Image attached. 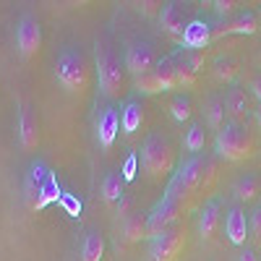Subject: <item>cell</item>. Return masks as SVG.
Returning a JSON list of instances; mask_svg holds the SVG:
<instances>
[{
	"label": "cell",
	"mask_w": 261,
	"mask_h": 261,
	"mask_svg": "<svg viewBox=\"0 0 261 261\" xmlns=\"http://www.w3.org/2000/svg\"><path fill=\"white\" fill-rule=\"evenodd\" d=\"M232 193H235L238 201H253L256 196L261 193V180L253 175V172L241 175V178H238V183L232 186Z\"/></svg>",
	"instance_id": "cell-21"
},
{
	"label": "cell",
	"mask_w": 261,
	"mask_h": 261,
	"mask_svg": "<svg viewBox=\"0 0 261 261\" xmlns=\"http://www.w3.org/2000/svg\"><path fill=\"white\" fill-rule=\"evenodd\" d=\"M220 212H222V201L220 199H212L204 204L201 214H199V232L204 241H212L217 227H220Z\"/></svg>",
	"instance_id": "cell-16"
},
{
	"label": "cell",
	"mask_w": 261,
	"mask_h": 261,
	"mask_svg": "<svg viewBox=\"0 0 261 261\" xmlns=\"http://www.w3.org/2000/svg\"><path fill=\"white\" fill-rule=\"evenodd\" d=\"M212 42H214V27L204 18H193L183 29L180 47L183 53H204V47H209Z\"/></svg>",
	"instance_id": "cell-9"
},
{
	"label": "cell",
	"mask_w": 261,
	"mask_h": 261,
	"mask_svg": "<svg viewBox=\"0 0 261 261\" xmlns=\"http://www.w3.org/2000/svg\"><path fill=\"white\" fill-rule=\"evenodd\" d=\"M53 178V170L45 165V162H32L29 165V172H27V183H24V188H27V196L32 199V204L39 199V193L45 191V186H47V180Z\"/></svg>",
	"instance_id": "cell-15"
},
{
	"label": "cell",
	"mask_w": 261,
	"mask_h": 261,
	"mask_svg": "<svg viewBox=\"0 0 261 261\" xmlns=\"http://www.w3.org/2000/svg\"><path fill=\"white\" fill-rule=\"evenodd\" d=\"M204 113H206V123L212 125V128H217L220 130L222 125H225V115H227V105H225V99L222 97H209L206 99V105H204Z\"/></svg>",
	"instance_id": "cell-23"
},
{
	"label": "cell",
	"mask_w": 261,
	"mask_h": 261,
	"mask_svg": "<svg viewBox=\"0 0 261 261\" xmlns=\"http://www.w3.org/2000/svg\"><path fill=\"white\" fill-rule=\"evenodd\" d=\"M123 183H125V175H120V172H107L105 180H102V196L107 204H118L123 201Z\"/></svg>",
	"instance_id": "cell-22"
},
{
	"label": "cell",
	"mask_w": 261,
	"mask_h": 261,
	"mask_svg": "<svg viewBox=\"0 0 261 261\" xmlns=\"http://www.w3.org/2000/svg\"><path fill=\"white\" fill-rule=\"evenodd\" d=\"M253 118H256V123H258V128H261V105L253 110Z\"/></svg>",
	"instance_id": "cell-37"
},
{
	"label": "cell",
	"mask_w": 261,
	"mask_h": 261,
	"mask_svg": "<svg viewBox=\"0 0 261 261\" xmlns=\"http://www.w3.org/2000/svg\"><path fill=\"white\" fill-rule=\"evenodd\" d=\"M186 246V230L172 225L149 238V261H175Z\"/></svg>",
	"instance_id": "cell-6"
},
{
	"label": "cell",
	"mask_w": 261,
	"mask_h": 261,
	"mask_svg": "<svg viewBox=\"0 0 261 261\" xmlns=\"http://www.w3.org/2000/svg\"><path fill=\"white\" fill-rule=\"evenodd\" d=\"M258 32V16L253 11H241L232 18L222 21L220 27H214V39L227 37V34H256Z\"/></svg>",
	"instance_id": "cell-10"
},
{
	"label": "cell",
	"mask_w": 261,
	"mask_h": 261,
	"mask_svg": "<svg viewBox=\"0 0 261 261\" xmlns=\"http://www.w3.org/2000/svg\"><path fill=\"white\" fill-rule=\"evenodd\" d=\"M248 230H251V235H253V241L261 246V204L251 212V220H248Z\"/></svg>",
	"instance_id": "cell-32"
},
{
	"label": "cell",
	"mask_w": 261,
	"mask_h": 261,
	"mask_svg": "<svg viewBox=\"0 0 261 261\" xmlns=\"http://www.w3.org/2000/svg\"><path fill=\"white\" fill-rule=\"evenodd\" d=\"M144 123V107L139 99H128L123 105V113H120V128H123V134L125 136H134L136 130L141 128Z\"/></svg>",
	"instance_id": "cell-18"
},
{
	"label": "cell",
	"mask_w": 261,
	"mask_h": 261,
	"mask_svg": "<svg viewBox=\"0 0 261 261\" xmlns=\"http://www.w3.org/2000/svg\"><path fill=\"white\" fill-rule=\"evenodd\" d=\"M16 45L24 58H34L42 47V27L32 13H24L16 24Z\"/></svg>",
	"instance_id": "cell-8"
},
{
	"label": "cell",
	"mask_w": 261,
	"mask_h": 261,
	"mask_svg": "<svg viewBox=\"0 0 261 261\" xmlns=\"http://www.w3.org/2000/svg\"><path fill=\"white\" fill-rule=\"evenodd\" d=\"M214 180H217V165L206 154H191L170 175L167 188L175 191L178 196H183V199L193 206V201L199 199L204 191H209L214 186Z\"/></svg>",
	"instance_id": "cell-1"
},
{
	"label": "cell",
	"mask_w": 261,
	"mask_h": 261,
	"mask_svg": "<svg viewBox=\"0 0 261 261\" xmlns=\"http://www.w3.org/2000/svg\"><path fill=\"white\" fill-rule=\"evenodd\" d=\"M60 199V186H58V180H55V175L47 180V186H45V191L39 193V199L32 204V209H45L47 204H53V201H58Z\"/></svg>",
	"instance_id": "cell-28"
},
{
	"label": "cell",
	"mask_w": 261,
	"mask_h": 261,
	"mask_svg": "<svg viewBox=\"0 0 261 261\" xmlns=\"http://www.w3.org/2000/svg\"><path fill=\"white\" fill-rule=\"evenodd\" d=\"M141 165L149 172V178L162 180L175 170V149L165 136L149 134L141 144Z\"/></svg>",
	"instance_id": "cell-4"
},
{
	"label": "cell",
	"mask_w": 261,
	"mask_h": 261,
	"mask_svg": "<svg viewBox=\"0 0 261 261\" xmlns=\"http://www.w3.org/2000/svg\"><path fill=\"white\" fill-rule=\"evenodd\" d=\"M178 60H183L193 73H201L204 63H206V55H204V53H180V55H178Z\"/></svg>",
	"instance_id": "cell-31"
},
{
	"label": "cell",
	"mask_w": 261,
	"mask_h": 261,
	"mask_svg": "<svg viewBox=\"0 0 261 261\" xmlns=\"http://www.w3.org/2000/svg\"><path fill=\"white\" fill-rule=\"evenodd\" d=\"M225 105H227V113L232 115V123H243L253 115V102H251V94L241 86H230L227 89V97H225Z\"/></svg>",
	"instance_id": "cell-12"
},
{
	"label": "cell",
	"mask_w": 261,
	"mask_h": 261,
	"mask_svg": "<svg viewBox=\"0 0 261 261\" xmlns=\"http://www.w3.org/2000/svg\"><path fill=\"white\" fill-rule=\"evenodd\" d=\"M225 235L232 246H246V238H248V220H246V212L241 206H232L225 217Z\"/></svg>",
	"instance_id": "cell-13"
},
{
	"label": "cell",
	"mask_w": 261,
	"mask_h": 261,
	"mask_svg": "<svg viewBox=\"0 0 261 261\" xmlns=\"http://www.w3.org/2000/svg\"><path fill=\"white\" fill-rule=\"evenodd\" d=\"M123 235L128 243H139L144 238H149V222H146V214H128L123 220Z\"/></svg>",
	"instance_id": "cell-19"
},
{
	"label": "cell",
	"mask_w": 261,
	"mask_h": 261,
	"mask_svg": "<svg viewBox=\"0 0 261 261\" xmlns=\"http://www.w3.org/2000/svg\"><path fill=\"white\" fill-rule=\"evenodd\" d=\"M157 50L149 39H134L125 50V68L134 73V79L144 76V73H151L157 65Z\"/></svg>",
	"instance_id": "cell-7"
},
{
	"label": "cell",
	"mask_w": 261,
	"mask_h": 261,
	"mask_svg": "<svg viewBox=\"0 0 261 261\" xmlns=\"http://www.w3.org/2000/svg\"><path fill=\"white\" fill-rule=\"evenodd\" d=\"M175 71H178V86H183V89H191V86H196V79H199V73H193L188 65L183 60L175 58Z\"/></svg>",
	"instance_id": "cell-30"
},
{
	"label": "cell",
	"mask_w": 261,
	"mask_h": 261,
	"mask_svg": "<svg viewBox=\"0 0 261 261\" xmlns=\"http://www.w3.org/2000/svg\"><path fill=\"white\" fill-rule=\"evenodd\" d=\"M154 76L162 86V92H170L178 86V71H175V58H160L154 65Z\"/></svg>",
	"instance_id": "cell-20"
},
{
	"label": "cell",
	"mask_w": 261,
	"mask_h": 261,
	"mask_svg": "<svg viewBox=\"0 0 261 261\" xmlns=\"http://www.w3.org/2000/svg\"><path fill=\"white\" fill-rule=\"evenodd\" d=\"M238 73H241V63H238L235 58H220L214 63V76H217V81H225V84H230Z\"/></svg>",
	"instance_id": "cell-26"
},
{
	"label": "cell",
	"mask_w": 261,
	"mask_h": 261,
	"mask_svg": "<svg viewBox=\"0 0 261 261\" xmlns=\"http://www.w3.org/2000/svg\"><path fill=\"white\" fill-rule=\"evenodd\" d=\"M238 261H258V256H256L251 248H243L241 253H238Z\"/></svg>",
	"instance_id": "cell-36"
},
{
	"label": "cell",
	"mask_w": 261,
	"mask_h": 261,
	"mask_svg": "<svg viewBox=\"0 0 261 261\" xmlns=\"http://www.w3.org/2000/svg\"><path fill=\"white\" fill-rule=\"evenodd\" d=\"M214 149L227 162H243V160H251L256 154V136L243 123H225L217 130Z\"/></svg>",
	"instance_id": "cell-2"
},
{
	"label": "cell",
	"mask_w": 261,
	"mask_h": 261,
	"mask_svg": "<svg viewBox=\"0 0 261 261\" xmlns=\"http://www.w3.org/2000/svg\"><path fill=\"white\" fill-rule=\"evenodd\" d=\"M139 8H141V11H144L146 16H151V13H157V11H162V8H160V3H154V0H149V3H141Z\"/></svg>",
	"instance_id": "cell-35"
},
{
	"label": "cell",
	"mask_w": 261,
	"mask_h": 261,
	"mask_svg": "<svg viewBox=\"0 0 261 261\" xmlns=\"http://www.w3.org/2000/svg\"><path fill=\"white\" fill-rule=\"evenodd\" d=\"M18 139H21V146L24 149H34L39 144L37 120H34L29 107H21V113H18Z\"/></svg>",
	"instance_id": "cell-17"
},
{
	"label": "cell",
	"mask_w": 261,
	"mask_h": 261,
	"mask_svg": "<svg viewBox=\"0 0 261 261\" xmlns=\"http://www.w3.org/2000/svg\"><path fill=\"white\" fill-rule=\"evenodd\" d=\"M89 76H92V68H89V60H86L84 53H79L73 47H65L58 55L55 79L63 89H68L71 94H81V92H86V86H89Z\"/></svg>",
	"instance_id": "cell-3"
},
{
	"label": "cell",
	"mask_w": 261,
	"mask_h": 261,
	"mask_svg": "<svg viewBox=\"0 0 261 261\" xmlns=\"http://www.w3.org/2000/svg\"><path fill=\"white\" fill-rule=\"evenodd\" d=\"M105 256V238L99 232H89L81 246V261H102Z\"/></svg>",
	"instance_id": "cell-24"
},
{
	"label": "cell",
	"mask_w": 261,
	"mask_h": 261,
	"mask_svg": "<svg viewBox=\"0 0 261 261\" xmlns=\"http://www.w3.org/2000/svg\"><path fill=\"white\" fill-rule=\"evenodd\" d=\"M170 115L175 118L178 123H186V120H191V115H193V102H191V97L188 94H175L170 99Z\"/></svg>",
	"instance_id": "cell-25"
},
{
	"label": "cell",
	"mask_w": 261,
	"mask_h": 261,
	"mask_svg": "<svg viewBox=\"0 0 261 261\" xmlns=\"http://www.w3.org/2000/svg\"><path fill=\"white\" fill-rule=\"evenodd\" d=\"M97 141L102 149H110L118 139V130H120V115L115 107H102L99 115H97Z\"/></svg>",
	"instance_id": "cell-11"
},
{
	"label": "cell",
	"mask_w": 261,
	"mask_h": 261,
	"mask_svg": "<svg viewBox=\"0 0 261 261\" xmlns=\"http://www.w3.org/2000/svg\"><path fill=\"white\" fill-rule=\"evenodd\" d=\"M248 89H251V94L261 102V76H256V79H251V84H248Z\"/></svg>",
	"instance_id": "cell-34"
},
{
	"label": "cell",
	"mask_w": 261,
	"mask_h": 261,
	"mask_svg": "<svg viewBox=\"0 0 261 261\" xmlns=\"http://www.w3.org/2000/svg\"><path fill=\"white\" fill-rule=\"evenodd\" d=\"M97 79H99V92L105 97H120V92H125V76L120 68V60L113 55V50L97 42Z\"/></svg>",
	"instance_id": "cell-5"
},
{
	"label": "cell",
	"mask_w": 261,
	"mask_h": 261,
	"mask_svg": "<svg viewBox=\"0 0 261 261\" xmlns=\"http://www.w3.org/2000/svg\"><path fill=\"white\" fill-rule=\"evenodd\" d=\"M134 89L141 92V94H162V86H160L154 71H151V73H144V76H139V79H134Z\"/></svg>",
	"instance_id": "cell-29"
},
{
	"label": "cell",
	"mask_w": 261,
	"mask_h": 261,
	"mask_svg": "<svg viewBox=\"0 0 261 261\" xmlns=\"http://www.w3.org/2000/svg\"><path fill=\"white\" fill-rule=\"evenodd\" d=\"M204 144H206V136H204V125H201V123H193V125L188 128L186 139H183V146H186V151H191V154H201Z\"/></svg>",
	"instance_id": "cell-27"
},
{
	"label": "cell",
	"mask_w": 261,
	"mask_h": 261,
	"mask_svg": "<svg viewBox=\"0 0 261 261\" xmlns=\"http://www.w3.org/2000/svg\"><path fill=\"white\" fill-rule=\"evenodd\" d=\"M238 6H241V3H235V0H214V3H212V8L220 13V16H230V13H235Z\"/></svg>",
	"instance_id": "cell-33"
},
{
	"label": "cell",
	"mask_w": 261,
	"mask_h": 261,
	"mask_svg": "<svg viewBox=\"0 0 261 261\" xmlns=\"http://www.w3.org/2000/svg\"><path fill=\"white\" fill-rule=\"evenodd\" d=\"M160 27L167 37L172 39H180L183 29H186V18H183V8L180 3H165L160 11Z\"/></svg>",
	"instance_id": "cell-14"
}]
</instances>
